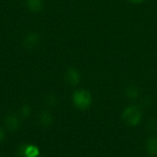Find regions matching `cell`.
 I'll return each instance as SVG.
<instances>
[{"instance_id": "cell-3", "label": "cell", "mask_w": 157, "mask_h": 157, "mask_svg": "<svg viewBox=\"0 0 157 157\" xmlns=\"http://www.w3.org/2000/svg\"><path fill=\"white\" fill-rule=\"evenodd\" d=\"M66 80L69 84L75 86L80 82V74L77 70L71 68L66 72Z\"/></svg>"}, {"instance_id": "cell-9", "label": "cell", "mask_w": 157, "mask_h": 157, "mask_svg": "<svg viewBox=\"0 0 157 157\" xmlns=\"http://www.w3.org/2000/svg\"><path fill=\"white\" fill-rule=\"evenodd\" d=\"M40 122L42 126H49L52 121V117L48 111H43L40 114Z\"/></svg>"}, {"instance_id": "cell-12", "label": "cell", "mask_w": 157, "mask_h": 157, "mask_svg": "<svg viewBox=\"0 0 157 157\" xmlns=\"http://www.w3.org/2000/svg\"><path fill=\"white\" fill-rule=\"evenodd\" d=\"M4 137H5V133H4V131L0 128V143L4 140Z\"/></svg>"}, {"instance_id": "cell-7", "label": "cell", "mask_w": 157, "mask_h": 157, "mask_svg": "<svg viewBox=\"0 0 157 157\" xmlns=\"http://www.w3.org/2000/svg\"><path fill=\"white\" fill-rule=\"evenodd\" d=\"M26 5L32 12H39L43 7L42 0H26Z\"/></svg>"}, {"instance_id": "cell-13", "label": "cell", "mask_w": 157, "mask_h": 157, "mask_svg": "<svg viewBox=\"0 0 157 157\" xmlns=\"http://www.w3.org/2000/svg\"><path fill=\"white\" fill-rule=\"evenodd\" d=\"M132 3H134V4H140L142 2H144V0H130Z\"/></svg>"}, {"instance_id": "cell-1", "label": "cell", "mask_w": 157, "mask_h": 157, "mask_svg": "<svg viewBox=\"0 0 157 157\" xmlns=\"http://www.w3.org/2000/svg\"><path fill=\"white\" fill-rule=\"evenodd\" d=\"M142 111L136 106H129L122 112V119L130 126H136L142 121Z\"/></svg>"}, {"instance_id": "cell-4", "label": "cell", "mask_w": 157, "mask_h": 157, "mask_svg": "<svg viewBox=\"0 0 157 157\" xmlns=\"http://www.w3.org/2000/svg\"><path fill=\"white\" fill-rule=\"evenodd\" d=\"M40 41V37L36 33H29L25 37L24 40V44L28 48H34L38 45Z\"/></svg>"}, {"instance_id": "cell-10", "label": "cell", "mask_w": 157, "mask_h": 157, "mask_svg": "<svg viewBox=\"0 0 157 157\" xmlns=\"http://www.w3.org/2000/svg\"><path fill=\"white\" fill-rule=\"evenodd\" d=\"M126 95H127V97H128L129 98H131V99H135V98H137L138 96H139V89H138L136 86H129V87L127 88V90H126Z\"/></svg>"}, {"instance_id": "cell-2", "label": "cell", "mask_w": 157, "mask_h": 157, "mask_svg": "<svg viewBox=\"0 0 157 157\" xmlns=\"http://www.w3.org/2000/svg\"><path fill=\"white\" fill-rule=\"evenodd\" d=\"M73 102L77 109H86L90 107L92 103L91 94L85 89L76 90L73 94Z\"/></svg>"}, {"instance_id": "cell-11", "label": "cell", "mask_w": 157, "mask_h": 157, "mask_svg": "<svg viewBox=\"0 0 157 157\" xmlns=\"http://www.w3.org/2000/svg\"><path fill=\"white\" fill-rule=\"evenodd\" d=\"M21 113L24 115V116H29V113H30V109L28 106H24L21 109Z\"/></svg>"}, {"instance_id": "cell-6", "label": "cell", "mask_w": 157, "mask_h": 157, "mask_svg": "<svg viewBox=\"0 0 157 157\" xmlns=\"http://www.w3.org/2000/svg\"><path fill=\"white\" fill-rule=\"evenodd\" d=\"M5 123H6V126L10 131H15L19 126V121L17 118V116H15V115H9V116H7L6 119Z\"/></svg>"}, {"instance_id": "cell-8", "label": "cell", "mask_w": 157, "mask_h": 157, "mask_svg": "<svg viewBox=\"0 0 157 157\" xmlns=\"http://www.w3.org/2000/svg\"><path fill=\"white\" fill-rule=\"evenodd\" d=\"M40 155L39 148L35 145H28L23 149V155L25 157H38Z\"/></svg>"}, {"instance_id": "cell-5", "label": "cell", "mask_w": 157, "mask_h": 157, "mask_svg": "<svg viewBox=\"0 0 157 157\" xmlns=\"http://www.w3.org/2000/svg\"><path fill=\"white\" fill-rule=\"evenodd\" d=\"M146 149L150 155L157 156V137H150L146 142Z\"/></svg>"}]
</instances>
